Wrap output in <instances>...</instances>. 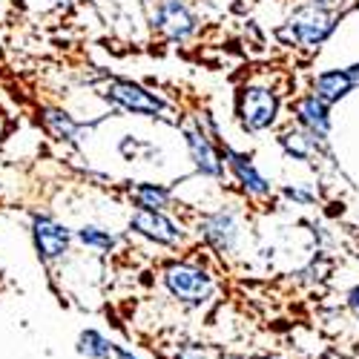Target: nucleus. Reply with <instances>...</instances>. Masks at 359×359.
<instances>
[{"mask_svg":"<svg viewBox=\"0 0 359 359\" xmlns=\"http://www.w3.org/2000/svg\"><path fill=\"white\" fill-rule=\"evenodd\" d=\"M227 359H233V356H227Z\"/></svg>","mask_w":359,"mask_h":359,"instance_id":"5701e85b","label":"nucleus"},{"mask_svg":"<svg viewBox=\"0 0 359 359\" xmlns=\"http://www.w3.org/2000/svg\"><path fill=\"white\" fill-rule=\"evenodd\" d=\"M311 4L313 6H319V9H325V12H339V9H345L348 4H351V0H311Z\"/></svg>","mask_w":359,"mask_h":359,"instance_id":"a211bd4d","label":"nucleus"},{"mask_svg":"<svg viewBox=\"0 0 359 359\" xmlns=\"http://www.w3.org/2000/svg\"><path fill=\"white\" fill-rule=\"evenodd\" d=\"M201 233L204 238L210 242L216 250L227 253L236 248V238H238V224H236V216L230 210H216L210 216L201 219Z\"/></svg>","mask_w":359,"mask_h":359,"instance_id":"f8f14e48","label":"nucleus"},{"mask_svg":"<svg viewBox=\"0 0 359 359\" xmlns=\"http://www.w3.org/2000/svg\"><path fill=\"white\" fill-rule=\"evenodd\" d=\"M353 86H359V64H353V67H348V69H327V72L316 75V81H313V95L331 107V104H337L339 98H345Z\"/></svg>","mask_w":359,"mask_h":359,"instance_id":"1a4fd4ad","label":"nucleus"},{"mask_svg":"<svg viewBox=\"0 0 359 359\" xmlns=\"http://www.w3.org/2000/svg\"><path fill=\"white\" fill-rule=\"evenodd\" d=\"M222 158H227V167H230V172L236 175V182L242 184V190L248 193V196H256V198H264V196H271V182L253 167V161H250V156H245V153H236L233 147H224V153H222Z\"/></svg>","mask_w":359,"mask_h":359,"instance_id":"6e6552de","label":"nucleus"},{"mask_svg":"<svg viewBox=\"0 0 359 359\" xmlns=\"http://www.w3.org/2000/svg\"><path fill=\"white\" fill-rule=\"evenodd\" d=\"M32 242H35V250H38L41 262L52 264V262L64 259L69 253L72 233H69V227H64L61 222H55L52 216L35 213V219H32Z\"/></svg>","mask_w":359,"mask_h":359,"instance_id":"20e7f679","label":"nucleus"},{"mask_svg":"<svg viewBox=\"0 0 359 359\" xmlns=\"http://www.w3.org/2000/svg\"><path fill=\"white\" fill-rule=\"evenodd\" d=\"M130 227L135 233H141L144 238H149V242H156V245H178L184 238L182 227H178L170 216H164L161 210H138L133 213L130 219Z\"/></svg>","mask_w":359,"mask_h":359,"instance_id":"0eeeda50","label":"nucleus"},{"mask_svg":"<svg viewBox=\"0 0 359 359\" xmlns=\"http://www.w3.org/2000/svg\"><path fill=\"white\" fill-rule=\"evenodd\" d=\"M78 242L83 248H93V250H101V253H109L115 248V236L104 227H95V224H83L78 230Z\"/></svg>","mask_w":359,"mask_h":359,"instance_id":"f3484780","label":"nucleus"},{"mask_svg":"<svg viewBox=\"0 0 359 359\" xmlns=\"http://www.w3.org/2000/svg\"><path fill=\"white\" fill-rule=\"evenodd\" d=\"M236 112L248 133H264L276 124L279 98L267 86H245L236 98Z\"/></svg>","mask_w":359,"mask_h":359,"instance_id":"7ed1b4c3","label":"nucleus"},{"mask_svg":"<svg viewBox=\"0 0 359 359\" xmlns=\"http://www.w3.org/2000/svg\"><path fill=\"white\" fill-rule=\"evenodd\" d=\"M175 359H207V356L201 353V348H184Z\"/></svg>","mask_w":359,"mask_h":359,"instance_id":"aec40b11","label":"nucleus"},{"mask_svg":"<svg viewBox=\"0 0 359 359\" xmlns=\"http://www.w3.org/2000/svg\"><path fill=\"white\" fill-rule=\"evenodd\" d=\"M156 26L167 41L182 43L198 29V20L187 9L184 0H161L158 9H156Z\"/></svg>","mask_w":359,"mask_h":359,"instance_id":"39448f33","label":"nucleus"},{"mask_svg":"<svg viewBox=\"0 0 359 359\" xmlns=\"http://www.w3.org/2000/svg\"><path fill=\"white\" fill-rule=\"evenodd\" d=\"M348 308H351V311L359 316V285H356V287L348 293Z\"/></svg>","mask_w":359,"mask_h":359,"instance_id":"412c9836","label":"nucleus"},{"mask_svg":"<svg viewBox=\"0 0 359 359\" xmlns=\"http://www.w3.org/2000/svg\"><path fill=\"white\" fill-rule=\"evenodd\" d=\"M296 121L305 133H311L316 141H325L331 135V109L316 95H308L296 104Z\"/></svg>","mask_w":359,"mask_h":359,"instance_id":"9b49d317","label":"nucleus"},{"mask_svg":"<svg viewBox=\"0 0 359 359\" xmlns=\"http://www.w3.org/2000/svg\"><path fill=\"white\" fill-rule=\"evenodd\" d=\"M112 359H138V356H135L133 351H127V348H118V345H115V356H112Z\"/></svg>","mask_w":359,"mask_h":359,"instance_id":"4be33fe9","label":"nucleus"},{"mask_svg":"<svg viewBox=\"0 0 359 359\" xmlns=\"http://www.w3.org/2000/svg\"><path fill=\"white\" fill-rule=\"evenodd\" d=\"M164 285L175 299H182V302H187V305H201L213 296L210 273L198 264H190V262L167 264L164 267Z\"/></svg>","mask_w":359,"mask_h":359,"instance_id":"f03ea898","label":"nucleus"},{"mask_svg":"<svg viewBox=\"0 0 359 359\" xmlns=\"http://www.w3.org/2000/svg\"><path fill=\"white\" fill-rule=\"evenodd\" d=\"M75 351L86 359H112L115 356V342H109L95 327H83L75 339Z\"/></svg>","mask_w":359,"mask_h":359,"instance_id":"ddd939ff","label":"nucleus"},{"mask_svg":"<svg viewBox=\"0 0 359 359\" xmlns=\"http://www.w3.org/2000/svg\"><path fill=\"white\" fill-rule=\"evenodd\" d=\"M285 196H287V198H293V201H302V204L313 201V196H311V193H302V190H296V187H287V190H285Z\"/></svg>","mask_w":359,"mask_h":359,"instance_id":"6ab92c4d","label":"nucleus"},{"mask_svg":"<svg viewBox=\"0 0 359 359\" xmlns=\"http://www.w3.org/2000/svg\"><path fill=\"white\" fill-rule=\"evenodd\" d=\"M184 138H187L190 156H193L198 172L201 175H210V178H219L224 172V161H222V153L213 147V141L207 138V133L201 127H187L184 130Z\"/></svg>","mask_w":359,"mask_h":359,"instance_id":"9d476101","label":"nucleus"},{"mask_svg":"<svg viewBox=\"0 0 359 359\" xmlns=\"http://www.w3.org/2000/svg\"><path fill=\"white\" fill-rule=\"evenodd\" d=\"M43 124L55 138H61V141H75L78 133H81V124L75 121V118H69L67 112H61V109H46L43 112Z\"/></svg>","mask_w":359,"mask_h":359,"instance_id":"dca6fc26","label":"nucleus"},{"mask_svg":"<svg viewBox=\"0 0 359 359\" xmlns=\"http://www.w3.org/2000/svg\"><path fill=\"white\" fill-rule=\"evenodd\" d=\"M107 98H112L118 107H124L135 115H158L164 109V104L153 93H147L144 86L133 81H121V78H112L107 83Z\"/></svg>","mask_w":359,"mask_h":359,"instance_id":"423d86ee","label":"nucleus"},{"mask_svg":"<svg viewBox=\"0 0 359 359\" xmlns=\"http://www.w3.org/2000/svg\"><path fill=\"white\" fill-rule=\"evenodd\" d=\"M133 201L141 210H161L170 204V190L164 184H138L133 187Z\"/></svg>","mask_w":359,"mask_h":359,"instance_id":"2eb2a0df","label":"nucleus"},{"mask_svg":"<svg viewBox=\"0 0 359 359\" xmlns=\"http://www.w3.org/2000/svg\"><path fill=\"white\" fill-rule=\"evenodd\" d=\"M337 29V15L334 12H325L313 4L308 6H299L287 23L279 29V38L296 46H322L327 38L334 35Z\"/></svg>","mask_w":359,"mask_h":359,"instance_id":"f257e3e1","label":"nucleus"},{"mask_svg":"<svg viewBox=\"0 0 359 359\" xmlns=\"http://www.w3.org/2000/svg\"><path fill=\"white\" fill-rule=\"evenodd\" d=\"M279 144H282V149L287 156H293L296 161H308L311 156H313V149H316V138L311 135V133H305V130H287L282 138H279Z\"/></svg>","mask_w":359,"mask_h":359,"instance_id":"4468645a","label":"nucleus"}]
</instances>
